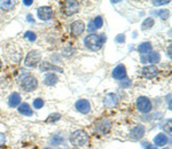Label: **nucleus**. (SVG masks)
<instances>
[{
  "label": "nucleus",
  "mask_w": 172,
  "mask_h": 149,
  "mask_svg": "<svg viewBox=\"0 0 172 149\" xmlns=\"http://www.w3.org/2000/svg\"><path fill=\"white\" fill-rule=\"evenodd\" d=\"M70 29H71V33L74 36H76V37H78V36H81V33L84 32L85 23L83 21H81V20H77V21L72 22Z\"/></svg>",
  "instance_id": "obj_11"
},
{
  "label": "nucleus",
  "mask_w": 172,
  "mask_h": 149,
  "mask_svg": "<svg viewBox=\"0 0 172 149\" xmlns=\"http://www.w3.org/2000/svg\"><path fill=\"white\" fill-rule=\"evenodd\" d=\"M145 126L144 125H137V126H134L130 132V138L134 141H138V140H140L142 139V137L145 135Z\"/></svg>",
  "instance_id": "obj_9"
},
{
  "label": "nucleus",
  "mask_w": 172,
  "mask_h": 149,
  "mask_svg": "<svg viewBox=\"0 0 172 149\" xmlns=\"http://www.w3.org/2000/svg\"><path fill=\"white\" fill-rule=\"evenodd\" d=\"M106 43L105 35H96V33H91L84 39V45L86 48L90 50H101L102 45Z\"/></svg>",
  "instance_id": "obj_1"
},
{
  "label": "nucleus",
  "mask_w": 172,
  "mask_h": 149,
  "mask_svg": "<svg viewBox=\"0 0 172 149\" xmlns=\"http://www.w3.org/2000/svg\"><path fill=\"white\" fill-rule=\"evenodd\" d=\"M141 74L144 76L145 78L147 79H153L155 78L158 74V69L156 65L154 64H151V65H146V67L142 68V70H141Z\"/></svg>",
  "instance_id": "obj_8"
},
{
  "label": "nucleus",
  "mask_w": 172,
  "mask_h": 149,
  "mask_svg": "<svg viewBox=\"0 0 172 149\" xmlns=\"http://www.w3.org/2000/svg\"><path fill=\"white\" fill-rule=\"evenodd\" d=\"M62 141H63V138H62L60 134H59V135L55 134L52 138V141H51V143H52L53 146H56V145H60V143H62Z\"/></svg>",
  "instance_id": "obj_25"
},
{
  "label": "nucleus",
  "mask_w": 172,
  "mask_h": 149,
  "mask_svg": "<svg viewBox=\"0 0 172 149\" xmlns=\"http://www.w3.org/2000/svg\"><path fill=\"white\" fill-rule=\"evenodd\" d=\"M144 147L146 149H157L156 148V146H153L150 143H144Z\"/></svg>",
  "instance_id": "obj_33"
},
{
  "label": "nucleus",
  "mask_w": 172,
  "mask_h": 149,
  "mask_svg": "<svg viewBox=\"0 0 172 149\" xmlns=\"http://www.w3.org/2000/svg\"><path fill=\"white\" fill-rule=\"evenodd\" d=\"M75 107H76V109H77L79 113H81V114H87V113H90V110H91V103L86 99L78 100L77 102L75 103Z\"/></svg>",
  "instance_id": "obj_10"
},
{
  "label": "nucleus",
  "mask_w": 172,
  "mask_h": 149,
  "mask_svg": "<svg viewBox=\"0 0 172 149\" xmlns=\"http://www.w3.org/2000/svg\"><path fill=\"white\" fill-rule=\"evenodd\" d=\"M18 113L25 116H31L32 115V109L30 108L28 103H21V106L18 107Z\"/></svg>",
  "instance_id": "obj_19"
},
{
  "label": "nucleus",
  "mask_w": 172,
  "mask_h": 149,
  "mask_svg": "<svg viewBox=\"0 0 172 149\" xmlns=\"http://www.w3.org/2000/svg\"><path fill=\"white\" fill-rule=\"evenodd\" d=\"M24 37L28 40H30V41H35V40L37 39V35H36L35 32H32V31H27L24 33Z\"/></svg>",
  "instance_id": "obj_26"
},
{
  "label": "nucleus",
  "mask_w": 172,
  "mask_h": 149,
  "mask_svg": "<svg viewBox=\"0 0 172 149\" xmlns=\"http://www.w3.org/2000/svg\"><path fill=\"white\" fill-rule=\"evenodd\" d=\"M1 68H2V62H1V60H0V70H1Z\"/></svg>",
  "instance_id": "obj_37"
},
{
  "label": "nucleus",
  "mask_w": 172,
  "mask_h": 149,
  "mask_svg": "<svg viewBox=\"0 0 172 149\" xmlns=\"http://www.w3.org/2000/svg\"><path fill=\"white\" fill-rule=\"evenodd\" d=\"M154 143L155 146L157 147H162V146H165L168 143V137L164 134V133H160L154 138Z\"/></svg>",
  "instance_id": "obj_17"
},
{
  "label": "nucleus",
  "mask_w": 172,
  "mask_h": 149,
  "mask_svg": "<svg viewBox=\"0 0 172 149\" xmlns=\"http://www.w3.org/2000/svg\"><path fill=\"white\" fill-rule=\"evenodd\" d=\"M40 70L42 71H51V70H55V71H60V72H62V69H60V68L57 67V65H54V64L49 63V62H42V64H40Z\"/></svg>",
  "instance_id": "obj_18"
},
{
  "label": "nucleus",
  "mask_w": 172,
  "mask_h": 149,
  "mask_svg": "<svg viewBox=\"0 0 172 149\" xmlns=\"http://www.w3.org/2000/svg\"><path fill=\"white\" fill-rule=\"evenodd\" d=\"M37 15H38L39 20H42V21H48L53 16V11L52 8L48 7V6H42V7H39L38 9H37Z\"/></svg>",
  "instance_id": "obj_7"
},
{
  "label": "nucleus",
  "mask_w": 172,
  "mask_h": 149,
  "mask_svg": "<svg viewBox=\"0 0 172 149\" xmlns=\"http://www.w3.org/2000/svg\"><path fill=\"white\" fill-rule=\"evenodd\" d=\"M57 82H59V77L55 74H49L48 72L44 78V83L47 86H54Z\"/></svg>",
  "instance_id": "obj_15"
},
{
  "label": "nucleus",
  "mask_w": 172,
  "mask_h": 149,
  "mask_svg": "<svg viewBox=\"0 0 172 149\" xmlns=\"http://www.w3.org/2000/svg\"><path fill=\"white\" fill-rule=\"evenodd\" d=\"M81 9V4L78 1H64L62 2V13L66 16H71V15L78 13Z\"/></svg>",
  "instance_id": "obj_3"
},
{
  "label": "nucleus",
  "mask_w": 172,
  "mask_h": 149,
  "mask_svg": "<svg viewBox=\"0 0 172 149\" xmlns=\"http://www.w3.org/2000/svg\"><path fill=\"white\" fill-rule=\"evenodd\" d=\"M42 60V54L39 53L38 50H30L27 56H25V60H24V63L27 67H30V68H36L37 65L39 64Z\"/></svg>",
  "instance_id": "obj_4"
},
{
  "label": "nucleus",
  "mask_w": 172,
  "mask_h": 149,
  "mask_svg": "<svg viewBox=\"0 0 172 149\" xmlns=\"http://www.w3.org/2000/svg\"><path fill=\"white\" fill-rule=\"evenodd\" d=\"M8 103H9V107H12V108L17 107L18 104L21 103V95L16 92L12 93L11 96H9V101H8Z\"/></svg>",
  "instance_id": "obj_16"
},
{
  "label": "nucleus",
  "mask_w": 172,
  "mask_h": 149,
  "mask_svg": "<svg viewBox=\"0 0 172 149\" xmlns=\"http://www.w3.org/2000/svg\"><path fill=\"white\" fill-rule=\"evenodd\" d=\"M124 39H125V36H124V35H118L116 37V41H117V43H124Z\"/></svg>",
  "instance_id": "obj_32"
},
{
  "label": "nucleus",
  "mask_w": 172,
  "mask_h": 149,
  "mask_svg": "<svg viewBox=\"0 0 172 149\" xmlns=\"http://www.w3.org/2000/svg\"><path fill=\"white\" fill-rule=\"evenodd\" d=\"M88 30H90V31L91 32H93L95 30V28H94V25H93V22H90V24H88Z\"/></svg>",
  "instance_id": "obj_35"
},
{
  "label": "nucleus",
  "mask_w": 172,
  "mask_h": 149,
  "mask_svg": "<svg viewBox=\"0 0 172 149\" xmlns=\"http://www.w3.org/2000/svg\"><path fill=\"white\" fill-rule=\"evenodd\" d=\"M23 4L27 5V6H31V5H32V1H31V0H30V1H28V0H24V1H23Z\"/></svg>",
  "instance_id": "obj_36"
},
{
  "label": "nucleus",
  "mask_w": 172,
  "mask_h": 149,
  "mask_svg": "<svg viewBox=\"0 0 172 149\" xmlns=\"http://www.w3.org/2000/svg\"><path fill=\"white\" fill-rule=\"evenodd\" d=\"M151 44L146 41V43H142L140 46L138 47V50H139V53L141 54H149L151 52Z\"/></svg>",
  "instance_id": "obj_20"
},
{
  "label": "nucleus",
  "mask_w": 172,
  "mask_h": 149,
  "mask_svg": "<svg viewBox=\"0 0 172 149\" xmlns=\"http://www.w3.org/2000/svg\"><path fill=\"white\" fill-rule=\"evenodd\" d=\"M92 22H93V25H94L95 30H96V29H100L102 25H103V20H102L101 16H96Z\"/></svg>",
  "instance_id": "obj_24"
},
{
  "label": "nucleus",
  "mask_w": 172,
  "mask_h": 149,
  "mask_svg": "<svg viewBox=\"0 0 172 149\" xmlns=\"http://www.w3.org/2000/svg\"><path fill=\"white\" fill-rule=\"evenodd\" d=\"M112 77L115 79L122 80V79L126 78V69L123 64H118L114 70H112Z\"/></svg>",
  "instance_id": "obj_12"
},
{
  "label": "nucleus",
  "mask_w": 172,
  "mask_h": 149,
  "mask_svg": "<svg viewBox=\"0 0 172 149\" xmlns=\"http://www.w3.org/2000/svg\"><path fill=\"white\" fill-rule=\"evenodd\" d=\"M153 25H154V20H153L151 17H148L142 22L141 29H142V30H148V29H150Z\"/></svg>",
  "instance_id": "obj_22"
},
{
  "label": "nucleus",
  "mask_w": 172,
  "mask_h": 149,
  "mask_svg": "<svg viewBox=\"0 0 172 149\" xmlns=\"http://www.w3.org/2000/svg\"><path fill=\"white\" fill-rule=\"evenodd\" d=\"M70 141L76 147H84L88 143V134L84 130H77L71 133Z\"/></svg>",
  "instance_id": "obj_2"
},
{
  "label": "nucleus",
  "mask_w": 172,
  "mask_h": 149,
  "mask_svg": "<svg viewBox=\"0 0 172 149\" xmlns=\"http://www.w3.org/2000/svg\"><path fill=\"white\" fill-rule=\"evenodd\" d=\"M120 86L122 87H129V86H131V80L129 78H124L122 79V82H120Z\"/></svg>",
  "instance_id": "obj_30"
},
{
  "label": "nucleus",
  "mask_w": 172,
  "mask_h": 149,
  "mask_svg": "<svg viewBox=\"0 0 172 149\" xmlns=\"http://www.w3.org/2000/svg\"><path fill=\"white\" fill-rule=\"evenodd\" d=\"M110 128H111V123H110V121H108V119H105V121H102V122H100V123H99L96 130H98L99 133L106 134V133H108V132L110 131Z\"/></svg>",
  "instance_id": "obj_14"
},
{
  "label": "nucleus",
  "mask_w": 172,
  "mask_h": 149,
  "mask_svg": "<svg viewBox=\"0 0 172 149\" xmlns=\"http://www.w3.org/2000/svg\"><path fill=\"white\" fill-rule=\"evenodd\" d=\"M60 117H61V115L60 114H52L51 116H49L47 119H46V122L47 123H54V122H56L57 119H60Z\"/></svg>",
  "instance_id": "obj_27"
},
{
  "label": "nucleus",
  "mask_w": 172,
  "mask_h": 149,
  "mask_svg": "<svg viewBox=\"0 0 172 149\" xmlns=\"http://www.w3.org/2000/svg\"><path fill=\"white\" fill-rule=\"evenodd\" d=\"M164 149H168V148H164Z\"/></svg>",
  "instance_id": "obj_39"
},
{
  "label": "nucleus",
  "mask_w": 172,
  "mask_h": 149,
  "mask_svg": "<svg viewBox=\"0 0 172 149\" xmlns=\"http://www.w3.org/2000/svg\"><path fill=\"white\" fill-rule=\"evenodd\" d=\"M160 59H161V56L157 52H150L148 54L147 61L149 63H157V62H160Z\"/></svg>",
  "instance_id": "obj_21"
},
{
  "label": "nucleus",
  "mask_w": 172,
  "mask_h": 149,
  "mask_svg": "<svg viewBox=\"0 0 172 149\" xmlns=\"http://www.w3.org/2000/svg\"><path fill=\"white\" fill-rule=\"evenodd\" d=\"M33 107H35L36 109H40L44 107V100L42 99H36L33 101Z\"/></svg>",
  "instance_id": "obj_28"
},
{
  "label": "nucleus",
  "mask_w": 172,
  "mask_h": 149,
  "mask_svg": "<svg viewBox=\"0 0 172 149\" xmlns=\"http://www.w3.org/2000/svg\"><path fill=\"white\" fill-rule=\"evenodd\" d=\"M137 108L139 111L147 114L151 110V102L150 100L146 96H139L137 99Z\"/></svg>",
  "instance_id": "obj_6"
},
{
  "label": "nucleus",
  "mask_w": 172,
  "mask_h": 149,
  "mask_svg": "<svg viewBox=\"0 0 172 149\" xmlns=\"http://www.w3.org/2000/svg\"><path fill=\"white\" fill-rule=\"evenodd\" d=\"M5 143V135L2 133H0V146H2Z\"/></svg>",
  "instance_id": "obj_34"
},
{
  "label": "nucleus",
  "mask_w": 172,
  "mask_h": 149,
  "mask_svg": "<svg viewBox=\"0 0 172 149\" xmlns=\"http://www.w3.org/2000/svg\"><path fill=\"white\" fill-rule=\"evenodd\" d=\"M45 149H49V148H45Z\"/></svg>",
  "instance_id": "obj_38"
},
{
  "label": "nucleus",
  "mask_w": 172,
  "mask_h": 149,
  "mask_svg": "<svg viewBox=\"0 0 172 149\" xmlns=\"http://www.w3.org/2000/svg\"><path fill=\"white\" fill-rule=\"evenodd\" d=\"M117 103H118V99H117L116 94H114V93L107 94L103 99V104L107 108H114V107L117 106Z\"/></svg>",
  "instance_id": "obj_13"
},
{
  "label": "nucleus",
  "mask_w": 172,
  "mask_h": 149,
  "mask_svg": "<svg viewBox=\"0 0 172 149\" xmlns=\"http://www.w3.org/2000/svg\"><path fill=\"white\" fill-rule=\"evenodd\" d=\"M157 15L160 16L161 18H163V20H165V18L169 17V11H166V9H163V11H160L157 13Z\"/></svg>",
  "instance_id": "obj_29"
},
{
  "label": "nucleus",
  "mask_w": 172,
  "mask_h": 149,
  "mask_svg": "<svg viewBox=\"0 0 172 149\" xmlns=\"http://www.w3.org/2000/svg\"><path fill=\"white\" fill-rule=\"evenodd\" d=\"M14 6H15V1H1V2H0V7L2 8V9H6V11L13 8Z\"/></svg>",
  "instance_id": "obj_23"
},
{
  "label": "nucleus",
  "mask_w": 172,
  "mask_h": 149,
  "mask_svg": "<svg viewBox=\"0 0 172 149\" xmlns=\"http://www.w3.org/2000/svg\"><path fill=\"white\" fill-rule=\"evenodd\" d=\"M170 1L169 0H164V1H153L151 4L154 5V6H161V5H165V4H169Z\"/></svg>",
  "instance_id": "obj_31"
},
{
  "label": "nucleus",
  "mask_w": 172,
  "mask_h": 149,
  "mask_svg": "<svg viewBox=\"0 0 172 149\" xmlns=\"http://www.w3.org/2000/svg\"><path fill=\"white\" fill-rule=\"evenodd\" d=\"M37 86H38V80H37L35 77H32V76L25 77L21 84L22 89L25 91V92H32V91H35V89H37Z\"/></svg>",
  "instance_id": "obj_5"
}]
</instances>
